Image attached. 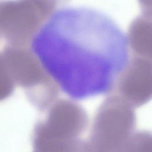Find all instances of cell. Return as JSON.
Returning <instances> with one entry per match:
<instances>
[{
	"label": "cell",
	"mask_w": 152,
	"mask_h": 152,
	"mask_svg": "<svg viewBox=\"0 0 152 152\" xmlns=\"http://www.w3.org/2000/svg\"><path fill=\"white\" fill-rule=\"evenodd\" d=\"M134 107L117 94H111L100 105L95 114L88 141L87 150H122L134 132Z\"/></svg>",
	"instance_id": "7a4b0ae2"
},
{
	"label": "cell",
	"mask_w": 152,
	"mask_h": 152,
	"mask_svg": "<svg viewBox=\"0 0 152 152\" xmlns=\"http://www.w3.org/2000/svg\"><path fill=\"white\" fill-rule=\"evenodd\" d=\"M126 34L106 14L84 7L55 11L31 49L56 86L74 100L111 92L129 61Z\"/></svg>",
	"instance_id": "6da1fadb"
},
{
	"label": "cell",
	"mask_w": 152,
	"mask_h": 152,
	"mask_svg": "<svg viewBox=\"0 0 152 152\" xmlns=\"http://www.w3.org/2000/svg\"><path fill=\"white\" fill-rule=\"evenodd\" d=\"M128 151H152V133L148 132H134L128 140L124 150Z\"/></svg>",
	"instance_id": "277c9868"
},
{
	"label": "cell",
	"mask_w": 152,
	"mask_h": 152,
	"mask_svg": "<svg viewBox=\"0 0 152 152\" xmlns=\"http://www.w3.org/2000/svg\"><path fill=\"white\" fill-rule=\"evenodd\" d=\"M113 90L134 107L152 99V62L134 56L118 77Z\"/></svg>",
	"instance_id": "3957f363"
}]
</instances>
